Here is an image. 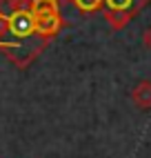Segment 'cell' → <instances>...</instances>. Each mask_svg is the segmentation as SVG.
I'll use <instances>...</instances> for the list:
<instances>
[{
	"label": "cell",
	"instance_id": "5b68a950",
	"mask_svg": "<svg viewBox=\"0 0 151 158\" xmlns=\"http://www.w3.org/2000/svg\"><path fill=\"white\" fill-rule=\"evenodd\" d=\"M73 5L84 14H93V11H100L104 7V0H73Z\"/></svg>",
	"mask_w": 151,
	"mask_h": 158
},
{
	"label": "cell",
	"instance_id": "9c48e42d",
	"mask_svg": "<svg viewBox=\"0 0 151 158\" xmlns=\"http://www.w3.org/2000/svg\"><path fill=\"white\" fill-rule=\"evenodd\" d=\"M11 45H14V43H0V49H9Z\"/></svg>",
	"mask_w": 151,
	"mask_h": 158
},
{
	"label": "cell",
	"instance_id": "8992f818",
	"mask_svg": "<svg viewBox=\"0 0 151 158\" xmlns=\"http://www.w3.org/2000/svg\"><path fill=\"white\" fill-rule=\"evenodd\" d=\"M31 0H0V7L5 9V11H16V9H22V7H29Z\"/></svg>",
	"mask_w": 151,
	"mask_h": 158
},
{
	"label": "cell",
	"instance_id": "6da1fadb",
	"mask_svg": "<svg viewBox=\"0 0 151 158\" xmlns=\"http://www.w3.org/2000/svg\"><path fill=\"white\" fill-rule=\"evenodd\" d=\"M29 9L34 14V23H36V34L40 38H45L47 43L60 34V29L67 25L60 14V7L56 0H31Z\"/></svg>",
	"mask_w": 151,
	"mask_h": 158
},
{
	"label": "cell",
	"instance_id": "ba28073f",
	"mask_svg": "<svg viewBox=\"0 0 151 158\" xmlns=\"http://www.w3.org/2000/svg\"><path fill=\"white\" fill-rule=\"evenodd\" d=\"M142 45H145L147 49H151V27L145 31V34H142Z\"/></svg>",
	"mask_w": 151,
	"mask_h": 158
},
{
	"label": "cell",
	"instance_id": "277c9868",
	"mask_svg": "<svg viewBox=\"0 0 151 158\" xmlns=\"http://www.w3.org/2000/svg\"><path fill=\"white\" fill-rule=\"evenodd\" d=\"M131 100L138 109H151V80H140L131 91Z\"/></svg>",
	"mask_w": 151,
	"mask_h": 158
},
{
	"label": "cell",
	"instance_id": "52a82bcc",
	"mask_svg": "<svg viewBox=\"0 0 151 158\" xmlns=\"http://www.w3.org/2000/svg\"><path fill=\"white\" fill-rule=\"evenodd\" d=\"M7 18L9 14L0 7V43H9V40H2V36H7Z\"/></svg>",
	"mask_w": 151,
	"mask_h": 158
},
{
	"label": "cell",
	"instance_id": "3957f363",
	"mask_svg": "<svg viewBox=\"0 0 151 158\" xmlns=\"http://www.w3.org/2000/svg\"><path fill=\"white\" fill-rule=\"evenodd\" d=\"M7 34L16 38V43L20 40H29L36 36V23H34V14H31L29 7L16 9V11H9L7 18Z\"/></svg>",
	"mask_w": 151,
	"mask_h": 158
},
{
	"label": "cell",
	"instance_id": "7a4b0ae2",
	"mask_svg": "<svg viewBox=\"0 0 151 158\" xmlns=\"http://www.w3.org/2000/svg\"><path fill=\"white\" fill-rule=\"evenodd\" d=\"M147 5L149 0H104V20L111 29L118 31Z\"/></svg>",
	"mask_w": 151,
	"mask_h": 158
}]
</instances>
